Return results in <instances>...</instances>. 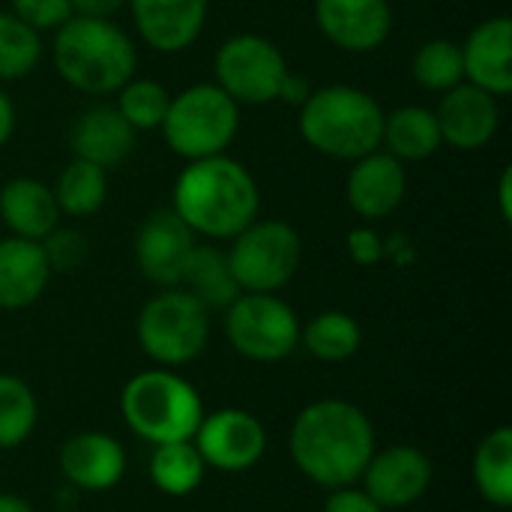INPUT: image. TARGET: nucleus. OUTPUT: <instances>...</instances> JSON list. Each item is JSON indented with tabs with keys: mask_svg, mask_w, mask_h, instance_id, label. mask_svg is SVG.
<instances>
[{
	"mask_svg": "<svg viewBox=\"0 0 512 512\" xmlns=\"http://www.w3.org/2000/svg\"><path fill=\"white\" fill-rule=\"evenodd\" d=\"M288 450L294 465L324 489L354 486L372 453L375 429L372 420L345 399H321L303 408L291 426Z\"/></svg>",
	"mask_w": 512,
	"mask_h": 512,
	"instance_id": "1",
	"label": "nucleus"
},
{
	"mask_svg": "<svg viewBox=\"0 0 512 512\" xmlns=\"http://www.w3.org/2000/svg\"><path fill=\"white\" fill-rule=\"evenodd\" d=\"M171 210L189 231L210 240H234L258 219L261 192L252 171L228 153L189 162L174 180Z\"/></svg>",
	"mask_w": 512,
	"mask_h": 512,
	"instance_id": "2",
	"label": "nucleus"
},
{
	"mask_svg": "<svg viewBox=\"0 0 512 512\" xmlns=\"http://www.w3.org/2000/svg\"><path fill=\"white\" fill-rule=\"evenodd\" d=\"M57 75L90 96L117 93L138 69V48L111 18L72 15L54 30Z\"/></svg>",
	"mask_w": 512,
	"mask_h": 512,
	"instance_id": "3",
	"label": "nucleus"
},
{
	"mask_svg": "<svg viewBox=\"0 0 512 512\" xmlns=\"http://www.w3.org/2000/svg\"><path fill=\"white\" fill-rule=\"evenodd\" d=\"M381 102L351 84H327L312 90L300 105V135L303 141L330 159L354 162L381 150L384 132Z\"/></svg>",
	"mask_w": 512,
	"mask_h": 512,
	"instance_id": "4",
	"label": "nucleus"
},
{
	"mask_svg": "<svg viewBox=\"0 0 512 512\" xmlns=\"http://www.w3.org/2000/svg\"><path fill=\"white\" fill-rule=\"evenodd\" d=\"M126 426L150 444L192 441L204 420L198 390L168 369H150L135 375L120 396Z\"/></svg>",
	"mask_w": 512,
	"mask_h": 512,
	"instance_id": "5",
	"label": "nucleus"
},
{
	"mask_svg": "<svg viewBox=\"0 0 512 512\" xmlns=\"http://www.w3.org/2000/svg\"><path fill=\"white\" fill-rule=\"evenodd\" d=\"M159 129L168 150L186 162L219 156L240 132V105L216 81H201L171 96Z\"/></svg>",
	"mask_w": 512,
	"mask_h": 512,
	"instance_id": "6",
	"label": "nucleus"
},
{
	"mask_svg": "<svg viewBox=\"0 0 512 512\" xmlns=\"http://www.w3.org/2000/svg\"><path fill=\"white\" fill-rule=\"evenodd\" d=\"M138 345L162 369L201 357L210 339V312L186 288H162L138 315Z\"/></svg>",
	"mask_w": 512,
	"mask_h": 512,
	"instance_id": "7",
	"label": "nucleus"
},
{
	"mask_svg": "<svg viewBox=\"0 0 512 512\" xmlns=\"http://www.w3.org/2000/svg\"><path fill=\"white\" fill-rule=\"evenodd\" d=\"M240 291L276 294L285 288L303 261V240L285 219H255L225 252Z\"/></svg>",
	"mask_w": 512,
	"mask_h": 512,
	"instance_id": "8",
	"label": "nucleus"
},
{
	"mask_svg": "<svg viewBox=\"0 0 512 512\" xmlns=\"http://www.w3.org/2000/svg\"><path fill=\"white\" fill-rule=\"evenodd\" d=\"M288 60L279 45L258 33H237L225 39L213 57L216 84L243 105H270L279 99V87L288 75Z\"/></svg>",
	"mask_w": 512,
	"mask_h": 512,
	"instance_id": "9",
	"label": "nucleus"
},
{
	"mask_svg": "<svg viewBox=\"0 0 512 512\" xmlns=\"http://www.w3.org/2000/svg\"><path fill=\"white\" fill-rule=\"evenodd\" d=\"M225 333L240 357L255 363H279L300 345V318L276 294L243 291L225 309Z\"/></svg>",
	"mask_w": 512,
	"mask_h": 512,
	"instance_id": "10",
	"label": "nucleus"
},
{
	"mask_svg": "<svg viewBox=\"0 0 512 512\" xmlns=\"http://www.w3.org/2000/svg\"><path fill=\"white\" fill-rule=\"evenodd\" d=\"M192 444L198 447L207 468L225 474H243L261 462L267 450V432L255 414L240 408H222L204 414Z\"/></svg>",
	"mask_w": 512,
	"mask_h": 512,
	"instance_id": "11",
	"label": "nucleus"
},
{
	"mask_svg": "<svg viewBox=\"0 0 512 512\" xmlns=\"http://www.w3.org/2000/svg\"><path fill=\"white\" fill-rule=\"evenodd\" d=\"M132 249L147 282L159 288H177L195 249V234L174 210H156L141 222Z\"/></svg>",
	"mask_w": 512,
	"mask_h": 512,
	"instance_id": "12",
	"label": "nucleus"
},
{
	"mask_svg": "<svg viewBox=\"0 0 512 512\" xmlns=\"http://www.w3.org/2000/svg\"><path fill=\"white\" fill-rule=\"evenodd\" d=\"M363 492L384 510H402L417 504L432 486V462L423 450L396 444L372 453L363 471Z\"/></svg>",
	"mask_w": 512,
	"mask_h": 512,
	"instance_id": "13",
	"label": "nucleus"
},
{
	"mask_svg": "<svg viewBox=\"0 0 512 512\" xmlns=\"http://www.w3.org/2000/svg\"><path fill=\"white\" fill-rule=\"evenodd\" d=\"M318 30L348 54L378 51L393 33L390 0H315Z\"/></svg>",
	"mask_w": 512,
	"mask_h": 512,
	"instance_id": "14",
	"label": "nucleus"
},
{
	"mask_svg": "<svg viewBox=\"0 0 512 512\" xmlns=\"http://www.w3.org/2000/svg\"><path fill=\"white\" fill-rule=\"evenodd\" d=\"M435 120L441 129V141L450 144L453 150H483L492 144L501 126V108L492 93H486L477 84H456L447 93H441Z\"/></svg>",
	"mask_w": 512,
	"mask_h": 512,
	"instance_id": "15",
	"label": "nucleus"
},
{
	"mask_svg": "<svg viewBox=\"0 0 512 512\" xmlns=\"http://www.w3.org/2000/svg\"><path fill=\"white\" fill-rule=\"evenodd\" d=\"M405 192H408L405 162H399L387 150H375L369 156L354 159L345 180L348 207L366 222L387 219L393 210H399Z\"/></svg>",
	"mask_w": 512,
	"mask_h": 512,
	"instance_id": "16",
	"label": "nucleus"
},
{
	"mask_svg": "<svg viewBox=\"0 0 512 512\" xmlns=\"http://www.w3.org/2000/svg\"><path fill=\"white\" fill-rule=\"evenodd\" d=\"M141 39L159 54L186 51L204 30L210 0H126Z\"/></svg>",
	"mask_w": 512,
	"mask_h": 512,
	"instance_id": "17",
	"label": "nucleus"
},
{
	"mask_svg": "<svg viewBox=\"0 0 512 512\" xmlns=\"http://www.w3.org/2000/svg\"><path fill=\"white\" fill-rule=\"evenodd\" d=\"M465 81L483 87L495 99L512 90V21L507 15H492L480 21L462 45Z\"/></svg>",
	"mask_w": 512,
	"mask_h": 512,
	"instance_id": "18",
	"label": "nucleus"
},
{
	"mask_svg": "<svg viewBox=\"0 0 512 512\" xmlns=\"http://www.w3.org/2000/svg\"><path fill=\"white\" fill-rule=\"evenodd\" d=\"M60 471L78 492H108L123 480L126 471L123 444L105 432L72 435L60 447Z\"/></svg>",
	"mask_w": 512,
	"mask_h": 512,
	"instance_id": "19",
	"label": "nucleus"
},
{
	"mask_svg": "<svg viewBox=\"0 0 512 512\" xmlns=\"http://www.w3.org/2000/svg\"><path fill=\"white\" fill-rule=\"evenodd\" d=\"M51 279L42 243L6 237L0 240V309L18 312L33 306Z\"/></svg>",
	"mask_w": 512,
	"mask_h": 512,
	"instance_id": "20",
	"label": "nucleus"
},
{
	"mask_svg": "<svg viewBox=\"0 0 512 512\" xmlns=\"http://www.w3.org/2000/svg\"><path fill=\"white\" fill-rule=\"evenodd\" d=\"M135 150V129L123 120L114 105L87 108L72 126L75 159L93 162L99 168H117Z\"/></svg>",
	"mask_w": 512,
	"mask_h": 512,
	"instance_id": "21",
	"label": "nucleus"
},
{
	"mask_svg": "<svg viewBox=\"0 0 512 512\" xmlns=\"http://www.w3.org/2000/svg\"><path fill=\"white\" fill-rule=\"evenodd\" d=\"M0 219L12 237L39 243L60 225V207L51 186L33 177H15L0 189Z\"/></svg>",
	"mask_w": 512,
	"mask_h": 512,
	"instance_id": "22",
	"label": "nucleus"
},
{
	"mask_svg": "<svg viewBox=\"0 0 512 512\" xmlns=\"http://www.w3.org/2000/svg\"><path fill=\"white\" fill-rule=\"evenodd\" d=\"M441 129L432 108L402 105L393 114H384L381 147L399 162H423L441 150Z\"/></svg>",
	"mask_w": 512,
	"mask_h": 512,
	"instance_id": "23",
	"label": "nucleus"
},
{
	"mask_svg": "<svg viewBox=\"0 0 512 512\" xmlns=\"http://www.w3.org/2000/svg\"><path fill=\"white\" fill-rule=\"evenodd\" d=\"M180 285H186V291L210 312V309H228L243 291L231 273V264H228V255L210 243H195L189 261H186V270H183V279Z\"/></svg>",
	"mask_w": 512,
	"mask_h": 512,
	"instance_id": "24",
	"label": "nucleus"
},
{
	"mask_svg": "<svg viewBox=\"0 0 512 512\" xmlns=\"http://www.w3.org/2000/svg\"><path fill=\"white\" fill-rule=\"evenodd\" d=\"M474 483L489 504L501 510L512 507V432L507 426L480 441L474 453Z\"/></svg>",
	"mask_w": 512,
	"mask_h": 512,
	"instance_id": "25",
	"label": "nucleus"
},
{
	"mask_svg": "<svg viewBox=\"0 0 512 512\" xmlns=\"http://www.w3.org/2000/svg\"><path fill=\"white\" fill-rule=\"evenodd\" d=\"M300 342L315 360L324 363H345L363 345V330L354 315L330 309L315 315L306 327H300Z\"/></svg>",
	"mask_w": 512,
	"mask_h": 512,
	"instance_id": "26",
	"label": "nucleus"
},
{
	"mask_svg": "<svg viewBox=\"0 0 512 512\" xmlns=\"http://www.w3.org/2000/svg\"><path fill=\"white\" fill-rule=\"evenodd\" d=\"M51 192L57 198L60 213L75 216V219H87V216L99 213L105 198H108V171L93 165V162L72 159L60 171Z\"/></svg>",
	"mask_w": 512,
	"mask_h": 512,
	"instance_id": "27",
	"label": "nucleus"
},
{
	"mask_svg": "<svg viewBox=\"0 0 512 512\" xmlns=\"http://www.w3.org/2000/svg\"><path fill=\"white\" fill-rule=\"evenodd\" d=\"M204 459L192 441H174V444H156L150 459V480L159 492L183 498L192 495L204 480Z\"/></svg>",
	"mask_w": 512,
	"mask_h": 512,
	"instance_id": "28",
	"label": "nucleus"
},
{
	"mask_svg": "<svg viewBox=\"0 0 512 512\" xmlns=\"http://www.w3.org/2000/svg\"><path fill=\"white\" fill-rule=\"evenodd\" d=\"M414 81L423 90L447 93L450 87L465 81V63H462V45L453 39H429L417 48L411 60Z\"/></svg>",
	"mask_w": 512,
	"mask_h": 512,
	"instance_id": "29",
	"label": "nucleus"
},
{
	"mask_svg": "<svg viewBox=\"0 0 512 512\" xmlns=\"http://www.w3.org/2000/svg\"><path fill=\"white\" fill-rule=\"evenodd\" d=\"M36 417L39 408L33 390L15 375H0V450L21 447L33 435Z\"/></svg>",
	"mask_w": 512,
	"mask_h": 512,
	"instance_id": "30",
	"label": "nucleus"
},
{
	"mask_svg": "<svg viewBox=\"0 0 512 512\" xmlns=\"http://www.w3.org/2000/svg\"><path fill=\"white\" fill-rule=\"evenodd\" d=\"M42 57V39L12 12L0 9V81L27 78Z\"/></svg>",
	"mask_w": 512,
	"mask_h": 512,
	"instance_id": "31",
	"label": "nucleus"
},
{
	"mask_svg": "<svg viewBox=\"0 0 512 512\" xmlns=\"http://www.w3.org/2000/svg\"><path fill=\"white\" fill-rule=\"evenodd\" d=\"M171 105V93L153 78H129L117 90V111L135 132L159 129Z\"/></svg>",
	"mask_w": 512,
	"mask_h": 512,
	"instance_id": "32",
	"label": "nucleus"
},
{
	"mask_svg": "<svg viewBox=\"0 0 512 512\" xmlns=\"http://www.w3.org/2000/svg\"><path fill=\"white\" fill-rule=\"evenodd\" d=\"M42 243V252H45V258H48V267H51V273L57 270V273H66V270H75L84 258H87V240H84V234H78V231H72V228H54L45 240H39Z\"/></svg>",
	"mask_w": 512,
	"mask_h": 512,
	"instance_id": "33",
	"label": "nucleus"
},
{
	"mask_svg": "<svg viewBox=\"0 0 512 512\" xmlns=\"http://www.w3.org/2000/svg\"><path fill=\"white\" fill-rule=\"evenodd\" d=\"M9 12L15 18H21L27 27H33L36 33L57 30V27H63L75 15L72 0H12Z\"/></svg>",
	"mask_w": 512,
	"mask_h": 512,
	"instance_id": "34",
	"label": "nucleus"
},
{
	"mask_svg": "<svg viewBox=\"0 0 512 512\" xmlns=\"http://www.w3.org/2000/svg\"><path fill=\"white\" fill-rule=\"evenodd\" d=\"M345 246H348V255L354 264L360 267H375L384 261L387 255V246L384 240L378 237V231H372L369 225H360V228H351L348 237H345Z\"/></svg>",
	"mask_w": 512,
	"mask_h": 512,
	"instance_id": "35",
	"label": "nucleus"
},
{
	"mask_svg": "<svg viewBox=\"0 0 512 512\" xmlns=\"http://www.w3.org/2000/svg\"><path fill=\"white\" fill-rule=\"evenodd\" d=\"M324 512H387L378 501H372L363 489H333V495L327 498Z\"/></svg>",
	"mask_w": 512,
	"mask_h": 512,
	"instance_id": "36",
	"label": "nucleus"
},
{
	"mask_svg": "<svg viewBox=\"0 0 512 512\" xmlns=\"http://www.w3.org/2000/svg\"><path fill=\"white\" fill-rule=\"evenodd\" d=\"M309 93H312L309 78L300 75V72H288L285 81H282V87H279V99H276V102H285V105H291V108H300V105L309 99Z\"/></svg>",
	"mask_w": 512,
	"mask_h": 512,
	"instance_id": "37",
	"label": "nucleus"
},
{
	"mask_svg": "<svg viewBox=\"0 0 512 512\" xmlns=\"http://www.w3.org/2000/svg\"><path fill=\"white\" fill-rule=\"evenodd\" d=\"M123 6L126 0H72L75 15H87V18H111Z\"/></svg>",
	"mask_w": 512,
	"mask_h": 512,
	"instance_id": "38",
	"label": "nucleus"
},
{
	"mask_svg": "<svg viewBox=\"0 0 512 512\" xmlns=\"http://www.w3.org/2000/svg\"><path fill=\"white\" fill-rule=\"evenodd\" d=\"M12 132H15V105H12V99L0 90V150L9 144Z\"/></svg>",
	"mask_w": 512,
	"mask_h": 512,
	"instance_id": "39",
	"label": "nucleus"
},
{
	"mask_svg": "<svg viewBox=\"0 0 512 512\" xmlns=\"http://www.w3.org/2000/svg\"><path fill=\"white\" fill-rule=\"evenodd\" d=\"M498 204H501V219L510 222L512 219V171L504 168L501 183H498Z\"/></svg>",
	"mask_w": 512,
	"mask_h": 512,
	"instance_id": "40",
	"label": "nucleus"
},
{
	"mask_svg": "<svg viewBox=\"0 0 512 512\" xmlns=\"http://www.w3.org/2000/svg\"><path fill=\"white\" fill-rule=\"evenodd\" d=\"M0 512H33V507L24 498H18V495L0 492Z\"/></svg>",
	"mask_w": 512,
	"mask_h": 512,
	"instance_id": "41",
	"label": "nucleus"
},
{
	"mask_svg": "<svg viewBox=\"0 0 512 512\" xmlns=\"http://www.w3.org/2000/svg\"><path fill=\"white\" fill-rule=\"evenodd\" d=\"M60 512H78V510H60Z\"/></svg>",
	"mask_w": 512,
	"mask_h": 512,
	"instance_id": "42",
	"label": "nucleus"
}]
</instances>
